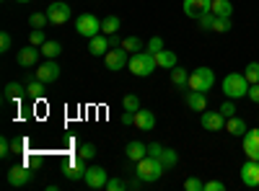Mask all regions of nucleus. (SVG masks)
<instances>
[{"label":"nucleus","mask_w":259,"mask_h":191,"mask_svg":"<svg viewBox=\"0 0 259 191\" xmlns=\"http://www.w3.org/2000/svg\"><path fill=\"white\" fill-rule=\"evenodd\" d=\"M75 31H78V36L94 39V36L101 31V21H99L94 13H80L78 21H75Z\"/></svg>","instance_id":"5"},{"label":"nucleus","mask_w":259,"mask_h":191,"mask_svg":"<svg viewBox=\"0 0 259 191\" xmlns=\"http://www.w3.org/2000/svg\"><path fill=\"white\" fill-rule=\"evenodd\" d=\"M197 21H200V29H202V31H212V21H215V13H212V11H210V13H202Z\"/></svg>","instance_id":"36"},{"label":"nucleus","mask_w":259,"mask_h":191,"mask_svg":"<svg viewBox=\"0 0 259 191\" xmlns=\"http://www.w3.org/2000/svg\"><path fill=\"white\" fill-rule=\"evenodd\" d=\"M140 183H143V181L135 176V181H130V183H127V188H140Z\"/></svg>","instance_id":"48"},{"label":"nucleus","mask_w":259,"mask_h":191,"mask_svg":"<svg viewBox=\"0 0 259 191\" xmlns=\"http://www.w3.org/2000/svg\"><path fill=\"white\" fill-rule=\"evenodd\" d=\"M122 106H124V111H138V109H140V98H138L135 93H127V96L122 98Z\"/></svg>","instance_id":"33"},{"label":"nucleus","mask_w":259,"mask_h":191,"mask_svg":"<svg viewBox=\"0 0 259 191\" xmlns=\"http://www.w3.org/2000/svg\"><path fill=\"white\" fill-rule=\"evenodd\" d=\"M212 13H215V16H228V18H231L233 3H231V0H212Z\"/></svg>","instance_id":"30"},{"label":"nucleus","mask_w":259,"mask_h":191,"mask_svg":"<svg viewBox=\"0 0 259 191\" xmlns=\"http://www.w3.org/2000/svg\"><path fill=\"white\" fill-rule=\"evenodd\" d=\"M122 188H127V183L122 178H109L106 181V191H122Z\"/></svg>","instance_id":"41"},{"label":"nucleus","mask_w":259,"mask_h":191,"mask_svg":"<svg viewBox=\"0 0 259 191\" xmlns=\"http://www.w3.org/2000/svg\"><path fill=\"white\" fill-rule=\"evenodd\" d=\"M119 26H122V21H119V16H106L104 21H101V31L104 34H117L119 31Z\"/></svg>","instance_id":"27"},{"label":"nucleus","mask_w":259,"mask_h":191,"mask_svg":"<svg viewBox=\"0 0 259 191\" xmlns=\"http://www.w3.org/2000/svg\"><path fill=\"white\" fill-rule=\"evenodd\" d=\"M45 93H47V83H41L36 75H31L26 83V96H31L36 101V98H45Z\"/></svg>","instance_id":"22"},{"label":"nucleus","mask_w":259,"mask_h":191,"mask_svg":"<svg viewBox=\"0 0 259 191\" xmlns=\"http://www.w3.org/2000/svg\"><path fill=\"white\" fill-rule=\"evenodd\" d=\"M16 3H31V0H16Z\"/></svg>","instance_id":"50"},{"label":"nucleus","mask_w":259,"mask_h":191,"mask_svg":"<svg viewBox=\"0 0 259 191\" xmlns=\"http://www.w3.org/2000/svg\"><path fill=\"white\" fill-rule=\"evenodd\" d=\"M85 171H89V168H85V158H73L68 165H65V178H70V181H78V178H83L85 176Z\"/></svg>","instance_id":"18"},{"label":"nucleus","mask_w":259,"mask_h":191,"mask_svg":"<svg viewBox=\"0 0 259 191\" xmlns=\"http://www.w3.org/2000/svg\"><path fill=\"white\" fill-rule=\"evenodd\" d=\"M122 49H127L130 54H138V52L145 49V44H143L138 36H127V39H122Z\"/></svg>","instance_id":"28"},{"label":"nucleus","mask_w":259,"mask_h":191,"mask_svg":"<svg viewBox=\"0 0 259 191\" xmlns=\"http://www.w3.org/2000/svg\"><path fill=\"white\" fill-rule=\"evenodd\" d=\"M241 181L249 188H256L259 186V160H249L246 158V163L241 165Z\"/></svg>","instance_id":"12"},{"label":"nucleus","mask_w":259,"mask_h":191,"mask_svg":"<svg viewBox=\"0 0 259 191\" xmlns=\"http://www.w3.org/2000/svg\"><path fill=\"white\" fill-rule=\"evenodd\" d=\"M215 86V73L210 68H197V70H192L189 73V91H202L207 93L210 88Z\"/></svg>","instance_id":"4"},{"label":"nucleus","mask_w":259,"mask_h":191,"mask_svg":"<svg viewBox=\"0 0 259 191\" xmlns=\"http://www.w3.org/2000/svg\"><path fill=\"white\" fill-rule=\"evenodd\" d=\"M60 75H62V70H60V65L55 59H47V62H41V65H36V78L41 80V83H57L60 80Z\"/></svg>","instance_id":"9"},{"label":"nucleus","mask_w":259,"mask_h":191,"mask_svg":"<svg viewBox=\"0 0 259 191\" xmlns=\"http://www.w3.org/2000/svg\"><path fill=\"white\" fill-rule=\"evenodd\" d=\"M244 155L249 160H259V126L244 135Z\"/></svg>","instance_id":"14"},{"label":"nucleus","mask_w":259,"mask_h":191,"mask_svg":"<svg viewBox=\"0 0 259 191\" xmlns=\"http://www.w3.org/2000/svg\"><path fill=\"white\" fill-rule=\"evenodd\" d=\"M135 126L140 132H150L156 126V114L148 111V109H138L135 111Z\"/></svg>","instance_id":"19"},{"label":"nucleus","mask_w":259,"mask_h":191,"mask_svg":"<svg viewBox=\"0 0 259 191\" xmlns=\"http://www.w3.org/2000/svg\"><path fill=\"white\" fill-rule=\"evenodd\" d=\"M226 126V116L221 114V111H202V130H207V132H221Z\"/></svg>","instance_id":"15"},{"label":"nucleus","mask_w":259,"mask_h":191,"mask_svg":"<svg viewBox=\"0 0 259 191\" xmlns=\"http://www.w3.org/2000/svg\"><path fill=\"white\" fill-rule=\"evenodd\" d=\"M221 114H223L226 119L236 116V106H233V98H228V101H223V103H221Z\"/></svg>","instance_id":"40"},{"label":"nucleus","mask_w":259,"mask_h":191,"mask_svg":"<svg viewBox=\"0 0 259 191\" xmlns=\"http://www.w3.org/2000/svg\"><path fill=\"white\" fill-rule=\"evenodd\" d=\"M45 41H47V36H45V31H41V29H34L29 34V44H34V47H41Z\"/></svg>","instance_id":"35"},{"label":"nucleus","mask_w":259,"mask_h":191,"mask_svg":"<svg viewBox=\"0 0 259 191\" xmlns=\"http://www.w3.org/2000/svg\"><path fill=\"white\" fill-rule=\"evenodd\" d=\"M11 44H13L11 34H8V31H3V34H0V52H8V49H11Z\"/></svg>","instance_id":"42"},{"label":"nucleus","mask_w":259,"mask_h":191,"mask_svg":"<svg viewBox=\"0 0 259 191\" xmlns=\"http://www.w3.org/2000/svg\"><path fill=\"white\" fill-rule=\"evenodd\" d=\"M109 49H112V44H109V39H106V36L96 34L94 39H89V52H91L94 57H104Z\"/></svg>","instance_id":"21"},{"label":"nucleus","mask_w":259,"mask_h":191,"mask_svg":"<svg viewBox=\"0 0 259 191\" xmlns=\"http://www.w3.org/2000/svg\"><path fill=\"white\" fill-rule=\"evenodd\" d=\"M24 93H26V86H24V83H18V80H13V83H8V86H6L3 98L6 101H18Z\"/></svg>","instance_id":"25"},{"label":"nucleus","mask_w":259,"mask_h":191,"mask_svg":"<svg viewBox=\"0 0 259 191\" xmlns=\"http://www.w3.org/2000/svg\"><path fill=\"white\" fill-rule=\"evenodd\" d=\"M156 65H158L161 70H171V68H177V54L171 52V49H161V52L156 54Z\"/></svg>","instance_id":"24"},{"label":"nucleus","mask_w":259,"mask_h":191,"mask_svg":"<svg viewBox=\"0 0 259 191\" xmlns=\"http://www.w3.org/2000/svg\"><path fill=\"white\" fill-rule=\"evenodd\" d=\"M130 73L138 75V78H148V75H153V70L158 68L156 65V54H150L148 49L138 52V54H130Z\"/></svg>","instance_id":"2"},{"label":"nucleus","mask_w":259,"mask_h":191,"mask_svg":"<svg viewBox=\"0 0 259 191\" xmlns=\"http://www.w3.org/2000/svg\"><path fill=\"white\" fill-rule=\"evenodd\" d=\"M104 65H106V70H112V73L124 70L130 65V52L122 49V47H112L109 52L104 54Z\"/></svg>","instance_id":"6"},{"label":"nucleus","mask_w":259,"mask_h":191,"mask_svg":"<svg viewBox=\"0 0 259 191\" xmlns=\"http://www.w3.org/2000/svg\"><path fill=\"white\" fill-rule=\"evenodd\" d=\"M223 93L228 96V98H244L246 93H249V80H246V75L244 73H228L226 78H223Z\"/></svg>","instance_id":"3"},{"label":"nucleus","mask_w":259,"mask_h":191,"mask_svg":"<svg viewBox=\"0 0 259 191\" xmlns=\"http://www.w3.org/2000/svg\"><path fill=\"white\" fill-rule=\"evenodd\" d=\"M83 181H85V186H89V188H106L109 173H106L101 165H94V168H89V171H85Z\"/></svg>","instance_id":"10"},{"label":"nucleus","mask_w":259,"mask_h":191,"mask_svg":"<svg viewBox=\"0 0 259 191\" xmlns=\"http://www.w3.org/2000/svg\"><path fill=\"white\" fill-rule=\"evenodd\" d=\"M11 147H13V153H18L21 147H24V140H13V142H11Z\"/></svg>","instance_id":"47"},{"label":"nucleus","mask_w":259,"mask_h":191,"mask_svg":"<svg viewBox=\"0 0 259 191\" xmlns=\"http://www.w3.org/2000/svg\"><path fill=\"white\" fill-rule=\"evenodd\" d=\"M226 132H228V135H233V137H244V135L249 132V126H246V121H244V119L231 116V119H226Z\"/></svg>","instance_id":"23"},{"label":"nucleus","mask_w":259,"mask_h":191,"mask_svg":"<svg viewBox=\"0 0 259 191\" xmlns=\"http://www.w3.org/2000/svg\"><path fill=\"white\" fill-rule=\"evenodd\" d=\"M226 186H223V181H207L205 183V191H223Z\"/></svg>","instance_id":"46"},{"label":"nucleus","mask_w":259,"mask_h":191,"mask_svg":"<svg viewBox=\"0 0 259 191\" xmlns=\"http://www.w3.org/2000/svg\"><path fill=\"white\" fill-rule=\"evenodd\" d=\"M11 150H13V147H11V142L3 137V140H0V158H8V155H11Z\"/></svg>","instance_id":"43"},{"label":"nucleus","mask_w":259,"mask_h":191,"mask_svg":"<svg viewBox=\"0 0 259 191\" xmlns=\"http://www.w3.org/2000/svg\"><path fill=\"white\" fill-rule=\"evenodd\" d=\"M171 83H174L177 88H184V86H189V73L184 70V68H171Z\"/></svg>","instance_id":"26"},{"label":"nucleus","mask_w":259,"mask_h":191,"mask_svg":"<svg viewBox=\"0 0 259 191\" xmlns=\"http://www.w3.org/2000/svg\"><path fill=\"white\" fill-rule=\"evenodd\" d=\"M148 155H153L156 160H161L166 168H174L179 163V155L171 150V147L161 145V142H153V145H148Z\"/></svg>","instance_id":"7"},{"label":"nucleus","mask_w":259,"mask_h":191,"mask_svg":"<svg viewBox=\"0 0 259 191\" xmlns=\"http://www.w3.org/2000/svg\"><path fill=\"white\" fill-rule=\"evenodd\" d=\"M182 8H184V16L200 18L202 13H210L212 11V0H184Z\"/></svg>","instance_id":"11"},{"label":"nucleus","mask_w":259,"mask_h":191,"mask_svg":"<svg viewBox=\"0 0 259 191\" xmlns=\"http://www.w3.org/2000/svg\"><path fill=\"white\" fill-rule=\"evenodd\" d=\"M212 31H218V34L231 31V18H228V16H215V21H212Z\"/></svg>","instance_id":"31"},{"label":"nucleus","mask_w":259,"mask_h":191,"mask_svg":"<svg viewBox=\"0 0 259 191\" xmlns=\"http://www.w3.org/2000/svg\"><path fill=\"white\" fill-rule=\"evenodd\" d=\"M39 54H41V49L34 47V44H29V47H24V49H18L16 59H18V65H21V68H36Z\"/></svg>","instance_id":"16"},{"label":"nucleus","mask_w":259,"mask_h":191,"mask_svg":"<svg viewBox=\"0 0 259 191\" xmlns=\"http://www.w3.org/2000/svg\"><path fill=\"white\" fill-rule=\"evenodd\" d=\"M29 24H31V29H45V24H50V18H47V13H31Z\"/></svg>","instance_id":"34"},{"label":"nucleus","mask_w":259,"mask_h":191,"mask_svg":"<svg viewBox=\"0 0 259 191\" xmlns=\"http://www.w3.org/2000/svg\"><path fill=\"white\" fill-rule=\"evenodd\" d=\"M119 121H122L124 126H130V124H135V111H124V114L119 116Z\"/></svg>","instance_id":"45"},{"label":"nucleus","mask_w":259,"mask_h":191,"mask_svg":"<svg viewBox=\"0 0 259 191\" xmlns=\"http://www.w3.org/2000/svg\"><path fill=\"white\" fill-rule=\"evenodd\" d=\"M124 155H127V160H130V163H138L140 158H145V155H148V145H145V142H140V140L127 142Z\"/></svg>","instance_id":"20"},{"label":"nucleus","mask_w":259,"mask_h":191,"mask_svg":"<svg viewBox=\"0 0 259 191\" xmlns=\"http://www.w3.org/2000/svg\"><path fill=\"white\" fill-rule=\"evenodd\" d=\"M184 103H187V109L202 114V111L207 109V93H202V91H187Z\"/></svg>","instance_id":"17"},{"label":"nucleus","mask_w":259,"mask_h":191,"mask_svg":"<svg viewBox=\"0 0 259 191\" xmlns=\"http://www.w3.org/2000/svg\"><path fill=\"white\" fill-rule=\"evenodd\" d=\"M78 155H80V158H85V160H91V158L96 155V145H91V142H85V145H80V150H78Z\"/></svg>","instance_id":"39"},{"label":"nucleus","mask_w":259,"mask_h":191,"mask_svg":"<svg viewBox=\"0 0 259 191\" xmlns=\"http://www.w3.org/2000/svg\"><path fill=\"white\" fill-rule=\"evenodd\" d=\"M184 188H187V191H205V183H202L200 178H194V176H189V178L184 181Z\"/></svg>","instance_id":"38"},{"label":"nucleus","mask_w":259,"mask_h":191,"mask_svg":"<svg viewBox=\"0 0 259 191\" xmlns=\"http://www.w3.org/2000/svg\"><path fill=\"white\" fill-rule=\"evenodd\" d=\"M31 176H34V173H31L29 165H13L6 178H8L11 186H26V183L31 181Z\"/></svg>","instance_id":"13"},{"label":"nucleus","mask_w":259,"mask_h":191,"mask_svg":"<svg viewBox=\"0 0 259 191\" xmlns=\"http://www.w3.org/2000/svg\"><path fill=\"white\" fill-rule=\"evenodd\" d=\"M145 49H148L150 54H158V52L163 49V39H161V36H153V39H150L148 44H145Z\"/></svg>","instance_id":"37"},{"label":"nucleus","mask_w":259,"mask_h":191,"mask_svg":"<svg viewBox=\"0 0 259 191\" xmlns=\"http://www.w3.org/2000/svg\"><path fill=\"white\" fill-rule=\"evenodd\" d=\"M109 44H112V47H122V41H119V39L112 34V36H109Z\"/></svg>","instance_id":"49"},{"label":"nucleus","mask_w":259,"mask_h":191,"mask_svg":"<svg viewBox=\"0 0 259 191\" xmlns=\"http://www.w3.org/2000/svg\"><path fill=\"white\" fill-rule=\"evenodd\" d=\"M41 49V54H45L47 59H55V57H60V52H62V47H60V41H45V44L39 47Z\"/></svg>","instance_id":"29"},{"label":"nucleus","mask_w":259,"mask_h":191,"mask_svg":"<svg viewBox=\"0 0 259 191\" xmlns=\"http://www.w3.org/2000/svg\"><path fill=\"white\" fill-rule=\"evenodd\" d=\"M163 171H166V165H163L161 160H156L153 155H145V158H140V160L135 163V176H138L143 183L158 181V178L163 176Z\"/></svg>","instance_id":"1"},{"label":"nucleus","mask_w":259,"mask_h":191,"mask_svg":"<svg viewBox=\"0 0 259 191\" xmlns=\"http://www.w3.org/2000/svg\"><path fill=\"white\" fill-rule=\"evenodd\" d=\"M244 75H246V80H249V86L259 83V62H249V65L244 68Z\"/></svg>","instance_id":"32"},{"label":"nucleus","mask_w":259,"mask_h":191,"mask_svg":"<svg viewBox=\"0 0 259 191\" xmlns=\"http://www.w3.org/2000/svg\"><path fill=\"white\" fill-rule=\"evenodd\" d=\"M246 96H249V101H251V103H259V83L249 86V93H246Z\"/></svg>","instance_id":"44"},{"label":"nucleus","mask_w":259,"mask_h":191,"mask_svg":"<svg viewBox=\"0 0 259 191\" xmlns=\"http://www.w3.org/2000/svg\"><path fill=\"white\" fill-rule=\"evenodd\" d=\"M70 6L68 3H62V0H55V3L47 8V18H50V24L55 26H62V24H68L70 21Z\"/></svg>","instance_id":"8"}]
</instances>
